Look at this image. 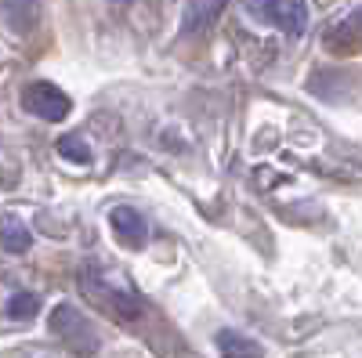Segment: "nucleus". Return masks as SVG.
Here are the masks:
<instances>
[{
	"label": "nucleus",
	"instance_id": "obj_5",
	"mask_svg": "<svg viewBox=\"0 0 362 358\" xmlns=\"http://www.w3.org/2000/svg\"><path fill=\"white\" fill-rule=\"evenodd\" d=\"M109 225H112V235L127 250H141L145 246L148 225H145V217L134 210V206H112V210H109Z\"/></svg>",
	"mask_w": 362,
	"mask_h": 358
},
{
	"label": "nucleus",
	"instance_id": "obj_1",
	"mask_svg": "<svg viewBox=\"0 0 362 358\" xmlns=\"http://www.w3.org/2000/svg\"><path fill=\"white\" fill-rule=\"evenodd\" d=\"M76 282H80V293L87 297V301L95 308H102L105 315H112L116 322H138L141 318V301H138V297L127 293V290H119V286H112L109 275L98 272L95 264L80 268Z\"/></svg>",
	"mask_w": 362,
	"mask_h": 358
},
{
	"label": "nucleus",
	"instance_id": "obj_2",
	"mask_svg": "<svg viewBox=\"0 0 362 358\" xmlns=\"http://www.w3.org/2000/svg\"><path fill=\"white\" fill-rule=\"evenodd\" d=\"M51 333L62 340L73 354H80V358H90L98 351V333H95V326H90V318L80 311V308H73V304H58L54 311H51Z\"/></svg>",
	"mask_w": 362,
	"mask_h": 358
},
{
	"label": "nucleus",
	"instance_id": "obj_8",
	"mask_svg": "<svg viewBox=\"0 0 362 358\" xmlns=\"http://www.w3.org/2000/svg\"><path fill=\"white\" fill-rule=\"evenodd\" d=\"M29 246H33V235L22 225V217H15V214L0 217V250L4 253H25Z\"/></svg>",
	"mask_w": 362,
	"mask_h": 358
},
{
	"label": "nucleus",
	"instance_id": "obj_11",
	"mask_svg": "<svg viewBox=\"0 0 362 358\" xmlns=\"http://www.w3.org/2000/svg\"><path fill=\"white\" fill-rule=\"evenodd\" d=\"M58 156H66L73 163H90V145L80 134H66L62 141H58Z\"/></svg>",
	"mask_w": 362,
	"mask_h": 358
},
{
	"label": "nucleus",
	"instance_id": "obj_10",
	"mask_svg": "<svg viewBox=\"0 0 362 358\" xmlns=\"http://www.w3.org/2000/svg\"><path fill=\"white\" fill-rule=\"evenodd\" d=\"M8 318H15V322H29L37 311H40V297L37 293H29V290H22V293H11L8 297Z\"/></svg>",
	"mask_w": 362,
	"mask_h": 358
},
{
	"label": "nucleus",
	"instance_id": "obj_4",
	"mask_svg": "<svg viewBox=\"0 0 362 358\" xmlns=\"http://www.w3.org/2000/svg\"><path fill=\"white\" fill-rule=\"evenodd\" d=\"M250 15L279 25L283 33L297 37L305 29V0H247Z\"/></svg>",
	"mask_w": 362,
	"mask_h": 358
},
{
	"label": "nucleus",
	"instance_id": "obj_9",
	"mask_svg": "<svg viewBox=\"0 0 362 358\" xmlns=\"http://www.w3.org/2000/svg\"><path fill=\"white\" fill-rule=\"evenodd\" d=\"M218 351L221 358H261V344L235 333V330H221L218 333Z\"/></svg>",
	"mask_w": 362,
	"mask_h": 358
},
{
	"label": "nucleus",
	"instance_id": "obj_3",
	"mask_svg": "<svg viewBox=\"0 0 362 358\" xmlns=\"http://www.w3.org/2000/svg\"><path fill=\"white\" fill-rule=\"evenodd\" d=\"M22 105H25V112H33V116L47 119V124H62V119L69 116V109H73L69 95L62 91V87L47 83V80L29 83L25 91H22Z\"/></svg>",
	"mask_w": 362,
	"mask_h": 358
},
{
	"label": "nucleus",
	"instance_id": "obj_6",
	"mask_svg": "<svg viewBox=\"0 0 362 358\" xmlns=\"http://www.w3.org/2000/svg\"><path fill=\"white\" fill-rule=\"evenodd\" d=\"M326 47L341 51V54H358L362 51V11H355L351 18H344L341 25H334L326 33Z\"/></svg>",
	"mask_w": 362,
	"mask_h": 358
},
{
	"label": "nucleus",
	"instance_id": "obj_7",
	"mask_svg": "<svg viewBox=\"0 0 362 358\" xmlns=\"http://www.w3.org/2000/svg\"><path fill=\"white\" fill-rule=\"evenodd\" d=\"M228 0H189L185 8V33H203L218 22V15L225 11Z\"/></svg>",
	"mask_w": 362,
	"mask_h": 358
}]
</instances>
